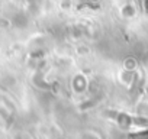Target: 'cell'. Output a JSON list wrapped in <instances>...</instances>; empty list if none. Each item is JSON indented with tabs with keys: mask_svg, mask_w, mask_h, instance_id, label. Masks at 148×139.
<instances>
[{
	"mask_svg": "<svg viewBox=\"0 0 148 139\" xmlns=\"http://www.w3.org/2000/svg\"><path fill=\"white\" fill-rule=\"evenodd\" d=\"M131 139H148V130L147 132H142V133H136V135H132Z\"/></svg>",
	"mask_w": 148,
	"mask_h": 139,
	"instance_id": "obj_1",
	"label": "cell"
}]
</instances>
